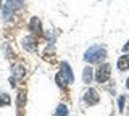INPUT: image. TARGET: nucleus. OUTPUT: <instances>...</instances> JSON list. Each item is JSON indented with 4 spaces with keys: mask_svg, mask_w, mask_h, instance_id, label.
Listing matches in <instances>:
<instances>
[{
    "mask_svg": "<svg viewBox=\"0 0 129 116\" xmlns=\"http://www.w3.org/2000/svg\"><path fill=\"white\" fill-rule=\"evenodd\" d=\"M126 87H127V89H129V79H127V81H126Z\"/></svg>",
    "mask_w": 129,
    "mask_h": 116,
    "instance_id": "f3484780",
    "label": "nucleus"
},
{
    "mask_svg": "<svg viewBox=\"0 0 129 116\" xmlns=\"http://www.w3.org/2000/svg\"><path fill=\"white\" fill-rule=\"evenodd\" d=\"M11 105V98L7 94H0V106H8Z\"/></svg>",
    "mask_w": 129,
    "mask_h": 116,
    "instance_id": "9d476101",
    "label": "nucleus"
},
{
    "mask_svg": "<svg viewBox=\"0 0 129 116\" xmlns=\"http://www.w3.org/2000/svg\"><path fill=\"white\" fill-rule=\"evenodd\" d=\"M110 69H111V66L108 65V63H105V65H100V68L97 69V73H95V81L99 82V84L107 82L108 78H110Z\"/></svg>",
    "mask_w": 129,
    "mask_h": 116,
    "instance_id": "7ed1b4c3",
    "label": "nucleus"
},
{
    "mask_svg": "<svg viewBox=\"0 0 129 116\" xmlns=\"http://www.w3.org/2000/svg\"><path fill=\"white\" fill-rule=\"evenodd\" d=\"M92 79H94V69H92L90 66L84 68V73H82V81H84V84H90Z\"/></svg>",
    "mask_w": 129,
    "mask_h": 116,
    "instance_id": "6e6552de",
    "label": "nucleus"
},
{
    "mask_svg": "<svg viewBox=\"0 0 129 116\" xmlns=\"http://www.w3.org/2000/svg\"><path fill=\"white\" fill-rule=\"evenodd\" d=\"M105 57H107V49L103 45H94L84 53V60L87 63H100Z\"/></svg>",
    "mask_w": 129,
    "mask_h": 116,
    "instance_id": "f257e3e1",
    "label": "nucleus"
},
{
    "mask_svg": "<svg viewBox=\"0 0 129 116\" xmlns=\"http://www.w3.org/2000/svg\"><path fill=\"white\" fill-rule=\"evenodd\" d=\"M61 76H64V82H68V84L74 82L73 71H71V68H70V65H68L66 61H61Z\"/></svg>",
    "mask_w": 129,
    "mask_h": 116,
    "instance_id": "39448f33",
    "label": "nucleus"
},
{
    "mask_svg": "<svg viewBox=\"0 0 129 116\" xmlns=\"http://www.w3.org/2000/svg\"><path fill=\"white\" fill-rule=\"evenodd\" d=\"M84 100H86L87 105H97L100 102V97H99L95 89H87L86 94H84Z\"/></svg>",
    "mask_w": 129,
    "mask_h": 116,
    "instance_id": "20e7f679",
    "label": "nucleus"
},
{
    "mask_svg": "<svg viewBox=\"0 0 129 116\" xmlns=\"http://www.w3.org/2000/svg\"><path fill=\"white\" fill-rule=\"evenodd\" d=\"M55 81H56V84H58V86H60V87H63V86H64V84H66V82H64V81H63V79H61V73H58V74H56V76H55Z\"/></svg>",
    "mask_w": 129,
    "mask_h": 116,
    "instance_id": "4468645a",
    "label": "nucleus"
},
{
    "mask_svg": "<svg viewBox=\"0 0 129 116\" xmlns=\"http://www.w3.org/2000/svg\"><path fill=\"white\" fill-rule=\"evenodd\" d=\"M123 52H129V41L126 42V45H123Z\"/></svg>",
    "mask_w": 129,
    "mask_h": 116,
    "instance_id": "dca6fc26",
    "label": "nucleus"
},
{
    "mask_svg": "<svg viewBox=\"0 0 129 116\" xmlns=\"http://www.w3.org/2000/svg\"><path fill=\"white\" fill-rule=\"evenodd\" d=\"M124 100H126V98H124V95H121L119 100H118V108H119V111H121V113L124 111Z\"/></svg>",
    "mask_w": 129,
    "mask_h": 116,
    "instance_id": "ddd939ff",
    "label": "nucleus"
},
{
    "mask_svg": "<svg viewBox=\"0 0 129 116\" xmlns=\"http://www.w3.org/2000/svg\"><path fill=\"white\" fill-rule=\"evenodd\" d=\"M56 116H68V106L58 105V108H56Z\"/></svg>",
    "mask_w": 129,
    "mask_h": 116,
    "instance_id": "9b49d317",
    "label": "nucleus"
},
{
    "mask_svg": "<svg viewBox=\"0 0 129 116\" xmlns=\"http://www.w3.org/2000/svg\"><path fill=\"white\" fill-rule=\"evenodd\" d=\"M118 69L119 71L129 69V55H123V57L118 58Z\"/></svg>",
    "mask_w": 129,
    "mask_h": 116,
    "instance_id": "1a4fd4ad",
    "label": "nucleus"
},
{
    "mask_svg": "<svg viewBox=\"0 0 129 116\" xmlns=\"http://www.w3.org/2000/svg\"><path fill=\"white\" fill-rule=\"evenodd\" d=\"M36 45H37V41H36V37H31V35H27V37L23 39V49H24V50L32 52V50H36Z\"/></svg>",
    "mask_w": 129,
    "mask_h": 116,
    "instance_id": "423d86ee",
    "label": "nucleus"
},
{
    "mask_svg": "<svg viewBox=\"0 0 129 116\" xmlns=\"http://www.w3.org/2000/svg\"><path fill=\"white\" fill-rule=\"evenodd\" d=\"M29 31H31V32H34V34H40V32H42V24H40V19L37 16L31 18V21H29Z\"/></svg>",
    "mask_w": 129,
    "mask_h": 116,
    "instance_id": "0eeeda50",
    "label": "nucleus"
},
{
    "mask_svg": "<svg viewBox=\"0 0 129 116\" xmlns=\"http://www.w3.org/2000/svg\"><path fill=\"white\" fill-rule=\"evenodd\" d=\"M24 103H26V95H24V92H19L18 94V106L23 108Z\"/></svg>",
    "mask_w": 129,
    "mask_h": 116,
    "instance_id": "f8f14e48",
    "label": "nucleus"
},
{
    "mask_svg": "<svg viewBox=\"0 0 129 116\" xmlns=\"http://www.w3.org/2000/svg\"><path fill=\"white\" fill-rule=\"evenodd\" d=\"M0 7H2V2H0Z\"/></svg>",
    "mask_w": 129,
    "mask_h": 116,
    "instance_id": "a211bd4d",
    "label": "nucleus"
},
{
    "mask_svg": "<svg viewBox=\"0 0 129 116\" xmlns=\"http://www.w3.org/2000/svg\"><path fill=\"white\" fill-rule=\"evenodd\" d=\"M23 7V0H7L5 7H3V19H10L13 16V13L18 8H21Z\"/></svg>",
    "mask_w": 129,
    "mask_h": 116,
    "instance_id": "f03ea898",
    "label": "nucleus"
},
{
    "mask_svg": "<svg viewBox=\"0 0 129 116\" xmlns=\"http://www.w3.org/2000/svg\"><path fill=\"white\" fill-rule=\"evenodd\" d=\"M15 71H16V76H23V74H24V73H23V66H16Z\"/></svg>",
    "mask_w": 129,
    "mask_h": 116,
    "instance_id": "2eb2a0df",
    "label": "nucleus"
}]
</instances>
